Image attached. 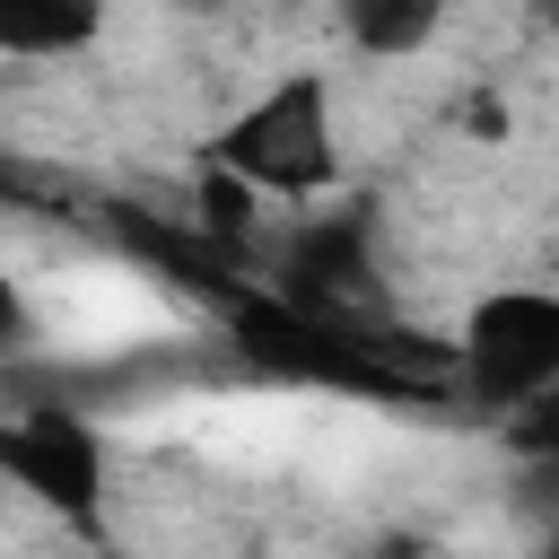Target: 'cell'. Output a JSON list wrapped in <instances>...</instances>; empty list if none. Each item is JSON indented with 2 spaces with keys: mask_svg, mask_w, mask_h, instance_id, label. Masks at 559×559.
<instances>
[{
  "mask_svg": "<svg viewBox=\"0 0 559 559\" xmlns=\"http://www.w3.org/2000/svg\"><path fill=\"white\" fill-rule=\"evenodd\" d=\"M210 157L227 175H245L262 201H314L341 183V122H332V79L323 70H288L271 79L253 105H236L210 140Z\"/></svg>",
  "mask_w": 559,
  "mask_h": 559,
  "instance_id": "6da1fadb",
  "label": "cell"
},
{
  "mask_svg": "<svg viewBox=\"0 0 559 559\" xmlns=\"http://www.w3.org/2000/svg\"><path fill=\"white\" fill-rule=\"evenodd\" d=\"M0 480L96 542L105 533V489H114V445L79 402H26V411L0 419Z\"/></svg>",
  "mask_w": 559,
  "mask_h": 559,
  "instance_id": "7a4b0ae2",
  "label": "cell"
},
{
  "mask_svg": "<svg viewBox=\"0 0 559 559\" xmlns=\"http://www.w3.org/2000/svg\"><path fill=\"white\" fill-rule=\"evenodd\" d=\"M454 384L480 411H524L559 384V288H489L454 332Z\"/></svg>",
  "mask_w": 559,
  "mask_h": 559,
  "instance_id": "3957f363",
  "label": "cell"
},
{
  "mask_svg": "<svg viewBox=\"0 0 559 559\" xmlns=\"http://www.w3.org/2000/svg\"><path fill=\"white\" fill-rule=\"evenodd\" d=\"M306 314H341V323H376L384 314V262H376V201L349 210H314L288 227L280 271L262 280Z\"/></svg>",
  "mask_w": 559,
  "mask_h": 559,
  "instance_id": "277c9868",
  "label": "cell"
},
{
  "mask_svg": "<svg viewBox=\"0 0 559 559\" xmlns=\"http://www.w3.org/2000/svg\"><path fill=\"white\" fill-rule=\"evenodd\" d=\"M105 35V0H0V52L9 61H70Z\"/></svg>",
  "mask_w": 559,
  "mask_h": 559,
  "instance_id": "5b68a950",
  "label": "cell"
},
{
  "mask_svg": "<svg viewBox=\"0 0 559 559\" xmlns=\"http://www.w3.org/2000/svg\"><path fill=\"white\" fill-rule=\"evenodd\" d=\"M437 26H445V0H341V35L367 61H411L437 44Z\"/></svg>",
  "mask_w": 559,
  "mask_h": 559,
  "instance_id": "8992f818",
  "label": "cell"
},
{
  "mask_svg": "<svg viewBox=\"0 0 559 559\" xmlns=\"http://www.w3.org/2000/svg\"><path fill=\"white\" fill-rule=\"evenodd\" d=\"M253 218H262V192H253L245 175H227L218 157H201V183H192V227H201L218 253H236V245H253Z\"/></svg>",
  "mask_w": 559,
  "mask_h": 559,
  "instance_id": "52a82bcc",
  "label": "cell"
},
{
  "mask_svg": "<svg viewBox=\"0 0 559 559\" xmlns=\"http://www.w3.org/2000/svg\"><path fill=\"white\" fill-rule=\"evenodd\" d=\"M507 454H524L533 472H550V480H559V384H550V393H533L524 411H507Z\"/></svg>",
  "mask_w": 559,
  "mask_h": 559,
  "instance_id": "ba28073f",
  "label": "cell"
},
{
  "mask_svg": "<svg viewBox=\"0 0 559 559\" xmlns=\"http://www.w3.org/2000/svg\"><path fill=\"white\" fill-rule=\"evenodd\" d=\"M35 341H44V306L26 297L17 271H0V358H17V349H35Z\"/></svg>",
  "mask_w": 559,
  "mask_h": 559,
  "instance_id": "9c48e42d",
  "label": "cell"
},
{
  "mask_svg": "<svg viewBox=\"0 0 559 559\" xmlns=\"http://www.w3.org/2000/svg\"><path fill=\"white\" fill-rule=\"evenodd\" d=\"M463 122H472V140H507V105H498V96H472Z\"/></svg>",
  "mask_w": 559,
  "mask_h": 559,
  "instance_id": "30bf717a",
  "label": "cell"
},
{
  "mask_svg": "<svg viewBox=\"0 0 559 559\" xmlns=\"http://www.w3.org/2000/svg\"><path fill=\"white\" fill-rule=\"evenodd\" d=\"M533 26H559V0H533Z\"/></svg>",
  "mask_w": 559,
  "mask_h": 559,
  "instance_id": "8fae6325",
  "label": "cell"
},
{
  "mask_svg": "<svg viewBox=\"0 0 559 559\" xmlns=\"http://www.w3.org/2000/svg\"><path fill=\"white\" fill-rule=\"evenodd\" d=\"M533 559H559V524H550V533H542V550H533Z\"/></svg>",
  "mask_w": 559,
  "mask_h": 559,
  "instance_id": "7c38bea8",
  "label": "cell"
},
{
  "mask_svg": "<svg viewBox=\"0 0 559 559\" xmlns=\"http://www.w3.org/2000/svg\"><path fill=\"white\" fill-rule=\"evenodd\" d=\"M175 9H201V17H210V9H227V0H175Z\"/></svg>",
  "mask_w": 559,
  "mask_h": 559,
  "instance_id": "4fadbf2b",
  "label": "cell"
},
{
  "mask_svg": "<svg viewBox=\"0 0 559 559\" xmlns=\"http://www.w3.org/2000/svg\"><path fill=\"white\" fill-rule=\"evenodd\" d=\"M376 559H411V542H384V550H376Z\"/></svg>",
  "mask_w": 559,
  "mask_h": 559,
  "instance_id": "5bb4252c",
  "label": "cell"
},
{
  "mask_svg": "<svg viewBox=\"0 0 559 559\" xmlns=\"http://www.w3.org/2000/svg\"><path fill=\"white\" fill-rule=\"evenodd\" d=\"M9 192H17V175H9V166H0V201H9Z\"/></svg>",
  "mask_w": 559,
  "mask_h": 559,
  "instance_id": "9a60e30c",
  "label": "cell"
}]
</instances>
